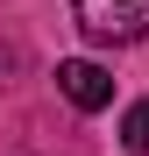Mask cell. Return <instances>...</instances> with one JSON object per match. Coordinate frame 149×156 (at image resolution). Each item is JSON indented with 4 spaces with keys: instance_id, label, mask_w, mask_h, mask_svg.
Returning <instances> with one entry per match:
<instances>
[{
    "instance_id": "2",
    "label": "cell",
    "mask_w": 149,
    "mask_h": 156,
    "mask_svg": "<svg viewBox=\"0 0 149 156\" xmlns=\"http://www.w3.org/2000/svg\"><path fill=\"white\" fill-rule=\"evenodd\" d=\"M57 92H64L78 114H99V107L114 99V71L92 64V57H64V64H57Z\"/></svg>"
},
{
    "instance_id": "1",
    "label": "cell",
    "mask_w": 149,
    "mask_h": 156,
    "mask_svg": "<svg viewBox=\"0 0 149 156\" xmlns=\"http://www.w3.org/2000/svg\"><path fill=\"white\" fill-rule=\"evenodd\" d=\"M71 14L92 43H142L149 36V0H71Z\"/></svg>"
},
{
    "instance_id": "3",
    "label": "cell",
    "mask_w": 149,
    "mask_h": 156,
    "mask_svg": "<svg viewBox=\"0 0 149 156\" xmlns=\"http://www.w3.org/2000/svg\"><path fill=\"white\" fill-rule=\"evenodd\" d=\"M121 142H128L135 156H149V99H135V107H128V121H121Z\"/></svg>"
}]
</instances>
